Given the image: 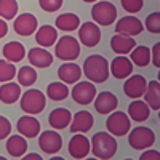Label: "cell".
Listing matches in <instances>:
<instances>
[{
  "label": "cell",
  "mask_w": 160,
  "mask_h": 160,
  "mask_svg": "<svg viewBox=\"0 0 160 160\" xmlns=\"http://www.w3.org/2000/svg\"><path fill=\"white\" fill-rule=\"evenodd\" d=\"M144 101L149 106L152 111H158L160 109V83L158 80H151L148 82V87H146L144 91Z\"/></svg>",
  "instance_id": "27"
},
{
  "label": "cell",
  "mask_w": 160,
  "mask_h": 160,
  "mask_svg": "<svg viewBox=\"0 0 160 160\" xmlns=\"http://www.w3.org/2000/svg\"><path fill=\"white\" fill-rule=\"evenodd\" d=\"M7 152L15 157V158H19L26 154V151H28V141H26V138L22 135H13V136H8L7 138Z\"/></svg>",
  "instance_id": "25"
},
{
  "label": "cell",
  "mask_w": 160,
  "mask_h": 160,
  "mask_svg": "<svg viewBox=\"0 0 160 160\" xmlns=\"http://www.w3.org/2000/svg\"><path fill=\"white\" fill-rule=\"evenodd\" d=\"M72 95V99L80 104V106H87L90 102H93V99H95L96 96V87L93 85V82H77L75 87L72 88L71 91Z\"/></svg>",
  "instance_id": "11"
},
{
  "label": "cell",
  "mask_w": 160,
  "mask_h": 160,
  "mask_svg": "<svg viewBox=\"0 0 160 160\" xmlns=\"http://www.w3.org/2000/svg\"><path fill=\"white\" fill-rule=\"evenodd\" d=\"M16 77V68L15 62L10 61H0V82H10Z\"/></svg>",
  "instance_id": "34"
},
{
  "label": "cell",
  "mask_w": 160,
  "mask_h": 160,
  "mask_svg": "<svg viewBox=\"0 0 160 160\" xmlns=\"http://www.w3.org/2000/svg\"><path fill=\"white\" fill-rule=\"evenodd\" d=\"M47 96L51 101H64L69 96V88L64 82H51L47 88Z\"/></svg>",
  "instance_id": "31"
},
{
  "label": "cell",
  "mask_w": 160,
  "mask_h": 160,
  "mask_svg": "<svg viewBox=\"0 0 160 160\" xmlns=\"http://www.w3.org/2000/svg\"><path fill=\"white\" fill-rule=\"evenodd\" d=\"M90 152L96 158H112L117 152V141L109 131H98L90 141Z\"/></svg>",
  "instance_id": "2"
},
{
  "label": "cell",
  "mask_w": 160,
  "mask_h": 160,
  "mask_svg": "<svg viewBox=\"0 0 160 160\" xmlns=\"http://www.w3.org/2000/svg\"><path fill=\"white\" fill-rule=\"evenodd\" d=\"M26 160H42V155H38V154H28V155H22Z\"/></svg>",
  "instance_id": "42"
},
{
  "label": "cell",
  "mask_w": 160,
  "mask_h": 160,
  "mask_svg": "<svg viewBox=\"0 0 160 160\" xmlns=\"http://www.w3.org/2000/svg\"><path fill=\"white\" fill-rule=\"evenodd\" d=\"M40 122L31 114H26L22 115L18 123H16V128H18V133L22 135L24 138H37L38 133H40Z\"/></svg>",
  "instance_id": "17"
},
{
  "label": "cell",
  "mask_w": 160,
  "mask_h": 160,
  "mask_svg": "<svg viewBox=\"0 0 160 160\" xmlns=\"http://www.w3.org/2000/svg\"><path fill=\"white\" fill-rule=\"evenodd\" d=\"M141 160H160V154L157 152V151H148V149H144V152L141 154V157H139Z\"/></svg>",
  "instance_id": "40"
},
{
  "label": "cell",
  "mask_w": 160,
  "mask_h": 160,
  "mask_svg": "<svg viewBox=\"0 0 160 160\" xmlns=\"http://www.w3.org/2000/svg\"><path fill=\"white\" fill-rule=\"evenodd\" d=\"M93 123H95V118H93V115L87 111H78L74 118L71 120V131L72 133H87L93 128Z\"/></svg>",
  "instance_id": "19"
},
{
  "label": "cell",
  "mask_w": 160,
  "mask_h": 160,
  "mask_svg": "<svg viewBox=\"0 0 160 160\" xmlns=\"http://www.w3.org/2000/svg\"><path fill=\"white\" fill-rule=\"evenodd\" d=\"M38 148L48 155L56 154L62 148V138L56 130L42 131V133H38Z\"/></svg>",
  "instance_id": "9"
},
{
  "label": "cell",
  "mask_w": 160,
  "mask_h": 160,
  "mask_svg": "<svg viewBox=\"0 0 160 160\" xmlns=\"http://www.w3.org/2000/svg\"><path fill=\"white\" fill-rule=\"evenodd\" d=\"M135 47H136L135 37L117 34L111 38V48H112L114 53H117V55H128Z\"/></svg>",
  "instance_id": "24"
},
{
  "label": "cell",
  "mask_w": 160,
  "mask_h": 160,
  "mask_svg": "<svg viewBox=\"0 0 160 160\" xmlns=\"http://www.w3.org/2000/svg\"><path fill=\"white\" fill-rule=\"evenodd\" d=\"M109 72L118 80H125L128 75L133 74V62L130 61V58H127V55H118L112 59Z\"/></svg>",
  "instance_id": "15"
},
{
  "label": "cell",
  "mask_w": 160,
  "mask_h": 160,
  "mask_svg": "<svg viewBox=\"0 0 160 160\" xmlns=\"http://www.w3.org/2000/svg\"><path fill=\"white\" fill-rule=\"evenodd\" d=\"M72 120V114L69 109H64V108H56L53 109L48 115V122L53 127V130H64L68 128L69 123Z\"/></svg>",
  "instance_id": "23"
},
{
  "label": "cell",
  "mask_w": 160,
  "mask_h": 160,
  "mask_svg": "<svg viewBox=\"0 0 160 160\" xmlns=\"http://www.w3.org/2000/svg\"><path fill=\"white\" fill-rule=\"evenodd\" d=\"M28 59H29L31 66L38 68V69H45V68H48V66L53 64V55H51L48 50L42 48V47L32 48L28 53Z\"/></svg>",
  "instance_id": "20"
},
{
  "label": "cell",
  "mask_w": 160,
  "mask_h": 160,
  "mask_svg": "<svg viewBox=\"0 0 160 160\" xmlns=\"http://www.w3.org/2000/svg\"><path fill=\"white\" fill-rule=\"evenodd\" d=\"M58 77L61 82H64L66 85H74L77 83L80 77H82V68H80L78 64L75 62H64L59 66V69H58Z\"/></svg>",
  "instance_id": "18"
},
{
  "label": "cell",
  "mask_w": 160,
  "mask_h": 160,
  "mask_svg": "<svg viewBox=\"0 0 160 160\" xmlns=\"http://www.w3.org/2000/svg\"><path fill=\"white\" fill-rule=\"evenodd\" d=\"M58 40V31L56 28H53V26H42V28H38L35 31V42L38 43V47L42 48H50L56 43Z\"/></svg>",
  "instance_id": "22"
},
{
  "label": "cell",
  "mask_w": 160,
  "mask_h": 160,
  "mask_svg": "<svg viewBox=\"0 0 160 160\" xmlns=\"http://www.w3.org/2000/svg\"><path fill=\"white\" fill-rule=\"evenodd\" d=\"M2 53H3V56H5L7 61H10V62H19L26 56V47L21 42L13 40V42L5 43Z\"/></svg>",
  "instance_id": "28"
},
{
  "label": "cell",
  "mask_w": 160,
  "mask_h": 160,
  "mask_svg": "<svg viewBox=\"0 0 160 160\" xmlns=\"http://www.w3.org/2000/svg\"><path fill=\"white\" fill-rule=\"evenodd\" d=\"M144 29L142 22L136 18V16H125L120 18L115 24V32L122 34V35H128V37H135L139 35Z\"/></svg>",
  "instance_id": "13"
},
{
  "label": "cell",
  "mask_w": 160,
  "mask_h": 160,
  "mask_svg": "<svg viewBox=\"0 0 160 160\" xmlns=\"http://www.w3.org/2000/svg\"><path fill=\"white\" fill-rule=\"evenodd\" d=\"M8 32V24L3 18H0V38H3Z\"/></svg>",
  "instance_id": "41"
},
{
  "label": "cell",
  "mask_w": 160,
  "mask_h": 160,
  "mask_svg": "<svg viewBox=\"0 0 160 160\" xmlns=\"http://www.w3.org/2000/svg\"><path fill=\"white\" fill-rule=\"evenodd\" d=\"M11 133V123L10 120L3 115H0V141L2 139H7Z\"/></svg>",
  "instance_id": "38"
},
{
  "label": "cell",
  "mask_w": 160,
  "mask_h": 160,
  "mask_svg": "<svg viewBox=\"0 0 160 160\" xmlns=\"http://www.w3.org/2000/svg\"><path fill=\"white\" fill-rule=\"evenodd\" d=\"M68 151L69 155L74 158H85L90 154V139L83 133H74V138L69 141Z\"/></svg>",
  "instance_id": "14"
},
{
  "label": "cell",
  "mask_w": 160,
  "mask_h": 160,
  "mask_svg": "<svg viewBox=\"0 0 160 160\" xmlns=\"http://www.w3.org/2000/svg\"><path fill=\"white\" fill-rule=\"evenodd\" d=\"M82 74L93 83H102L109 78V62L101 55H91L85 59Z\"/></svg>",
  "instance_id": "1"
},
{
  "label": "cell",
  "mask_w": 160,
  "mask_h": 160,
  "mask_svg": "<svg viewBox=\"0 0 160 160\" xmlns=\"http://www.w3.org/2000/svg\"><path fill=\"white\" fill-rule=\"evenodd\" d=\"M82 2H87V3H95V2H98V0H82Z\"/></svg>",
  "instance_id": "43"
},
{
  "label": "cell",
  "mask_w": 160,
  "mask_h": 160,
  "mask_svg": "<svg viewBox=\"0 0 160 160\" xmlns=\"http://www.w3.org/2000/svg\"><path fill=\"white\" fill-rule=\"evenodd\" d=\"M19 7L16 0H0V18H3L5 21L15 19Z\"/></svg>",
  "instance_id": "33"
},
{
  "label": "cell",
  "mask_w": 160,
  "mask_h": 160,
  "mask_svg": "<svg viewBox=\"0 0 160 160\" xmlns=\"http://www.w3.org/2000/svg\"><path fill=\"white\" fill-rule=\"evenodd\" d=\"M146 87H148V80L142 75H128L123 85V93L130 99H138L144 95Z\"/></svg>",
  "instance_id": "12"
},
{
  "label": "cell",
  "mask_w": 160,
  "mask_h": 160,
  "mask_svg": "<svg viewBox=\"0 0 160 160\" xmlns=\"http://www.w3.org/2000/svg\"><path fill=\"white\" fill-rule=\"evenodd\" d=\"M21 98V85L15 82H3L0 87V101L3 104H15Z\"/></svg>",
  "instance_id": "26"
},
{
  "label": "cell",
  "mask_w": 160,
  "mask_h": 160,
  "mask_svg": "<svg viewBox=\"0 0 160 160\" xmlns=\"http://www.w3.org/2000/svg\"><path fill=\"white\" fill-rule=\"evenodd\" d=\"M37 26H38V21L32 13H21V15H18L15 18L13 31L21 37H31L35 34Z\"/></svg>",
  "instance_id": "10"
},
{
  "label": "cell",
  "mask_w": 160,
  "mask_h": 160,
  "mask_svg": "<svg viewBox=\"0 0 160 160\" xmlns=\"http://www.w3.org/2000/svg\"><path fill=\"white\" fill-rule=\"evenodd\" d=\"M55 55L61 61H75L80 56V42L72 35H62L55 43Z\"/></svg>",
  "instance_id": "4"
},
{
  "label": "cell",
  "mask_w": 160,
  "mask_h": 160,
  "mask_svg": "<svg viewBox=\"0 0 160 160\" xmlns=\"http://www.w3.org/2000/svg\"><path fill=\"white\" fill-rule=\"evenodd\" d=\"M151 61L155 68L158 69L160 68V43L157 42L154 47H152V51H151Z\"/></svg>",
  "instance_id": "39"
},
{
  "label": "cell",
  "mask_w": 160,
  "mask_h": 160,
  "mask_svg": "<svg viewBox=\"0 0 160 160\" xmlns=\"http://www.w3.org/2000/svg\"><path fill=\"white\" fill-rule=\"evenodd\" d=\"M122 7L125 8V11H128L130 15H135L139 13L144 7V0H120Z\"/></svg>",
  "instance_id": "36"
},
{
  "label": "cell",
  "mask_w": 160,
  "mask_h": 160,
  "mask_svg": "<svg viewBox=\"0 0 160 160\" xmlns=\"http://www.w3.org/2000/svg\"><path fill=\"white\" fill-rule=\"evenodd\" d=\"M106 128L112 136H125L131 130V120L125 112L112 111L106 120Z\"/></svg>",
  "instance_id": "7"
},
{
  "label": "cell",
  "mask_w": 160,
  "mask_h": 160,
  "mask_svg": "<svg viewBox=\"0 0 160 160\" xmlns=\"http://www.w3.org/2000/svg\"><path fill=\"white\" fill-rule=\"evenodd\" d=\"M93 102H95V109L98 114H111L112 111L117 109L118 106V99L117 96L114 95V93L111 91H101L99 95L95 96V99H93Z\"/></svg>",
  "instance_id": "16"
},
{
  "label": "cell",
  "mask_w": 160,
  "mask_h": 160,
  "mask_svg": "<svg viewBox=\"0 0 160 160\" xmlns=\"http://www.w3.org/2000/svg\"><path fill=\"white\" fill-rule=\"evenodd\" d=\"M18 83L22 87H32L37 82V71L34 66H22L19 71H16Z\"/></svg>",
  "instance_id": "32"
},
{
  "label": "cell",
  "mask_w": 160,
  "mask_h": 160,
  "mask_svg": "<svg viewBox=\"0 0 160 160\" xmlns=\"http://www.w3.org/2000/svg\"><path fill=\"white\" fill-rule=\"evenodd\" d=\"M38 5L47 13H55L62 7V0H38Z\"/></svg>",
  "instance_id": "37"
},
{
  "label": "cell",
  "mask_w": 160,
  "mask_h": 160,
  "mask_svg": "<svg viewBox=\"0 0 160 160\" xmlns=\"http://www.w3.org/2000/svg\"><path fill=\"white\" fill-rule=\"evenodd\" d=\"M19 102H21L22 112L31 114V115H37L40 112H43L45 104H47V98L40 90L29 88L28 91L22 93V96L19 98Z\"/></svg>",
  "instance_id": "3"
},
{
  "label": "cell",
  "mask_w": 160,
  "mask_h": 160,
  "mask_svg": "<svg viewBox=\"0 0 160 160\" xmlns=\"http://www.w3.org/2000/svg\"><path fill=\"white\" fill-rule=\"evenodd\" d=\"M128 144L135 151L151 149L155 142V133L148 127H136L128 131Z\"/></svg>",
  "instance_id": "6"
},
{
  "label": "cell",
  "mask_w": 160,
  "mask_h": 160,
  "mask_svg": "<svg viewBox=\"0 0 160 160\" xmlns=\"http://www.w3.org/2000/svg\"><path fill=\"white\" fill-rule=\"evenodd\" d=\"M127 115L130 117V120H135V122L141 123V122H146V120L149 118V115H151V108L146 104V101H142V99L138 98V99H135V101L130 102Z\"/></svg>",
  "instance_id": "21"
},
{
  "label": "cell",
  "mask_w": 160,
  "mask_h": 160,
  "mask_svg": "<svg viewBox=\"0 0 160 160\" xmlns=\"http://www.w3.org/2000/svg\"><path fill=\"white\" fill-rule=\"evenodd\" d=\"M130 61L133 64H136L138 68H146L151 62V50L144 45L135 47L130 51Z\"/></svg>",
  "instance_id": "30"
},
{
  "label": "cell",
  "mask_w": 160,
  "mask_h": 160,
  "mask_svg": "<svg viewBox=\"0 0 160 160\" xmlns=\"http://www.w3.org/2000/svg\"><path fill=\"white\" fill-rule=\"evenodd\" d=\"M56 29L62 31V32H72L75 29H78L80 26V18L74 13H62L56 18Z\"/></svg>",
  "instance_id": "29"
},
{
  "label": "cell",
  "mask_w": 160,
  "mask_h": 160,
  "mask_svg": "<svg viewBox=\"0 0 160 160\" xmlns=\"http://www.w3.org/2000/svg\"><path fill=\"white\" fill-rule=\"evenodd\" d=\"M78 42L87 48H95L101 42V31L96 22H80Z\"/></svg>",
  "instance_id": "8"
},
{
  "label": "cell",
  "mask_w": 160,
  "mask_h": 160,
  "mask_svg": "<svg viewBox=\"0 0 160 160\" xmlns=\"http://www.w3.org/2000/svg\"><path fill=\"white\" fill-rule=\"evenodd\" d=\"M146 29H148L151 34H158L160 32V13L154 11L146 18V22L142 24Z\"/></svg>",
  "instance_id": "35"
},
{
  "label": "cell",
  "mask_w": 160,
  "mask_h": 160,
  "mask_svg": "<svg viewBox=\"0 0 160 160\" xmlns=\"http://www.w3.org/2000/svg\"><path fill=\"white\" fill-rule=\"evenodd\" d=\"M91 18L93 22H96L98 26H111L117 19V8L111 2L98 0L91 7Z\"/></svg>",
  "instance_id": "5"
}]
</instances>
